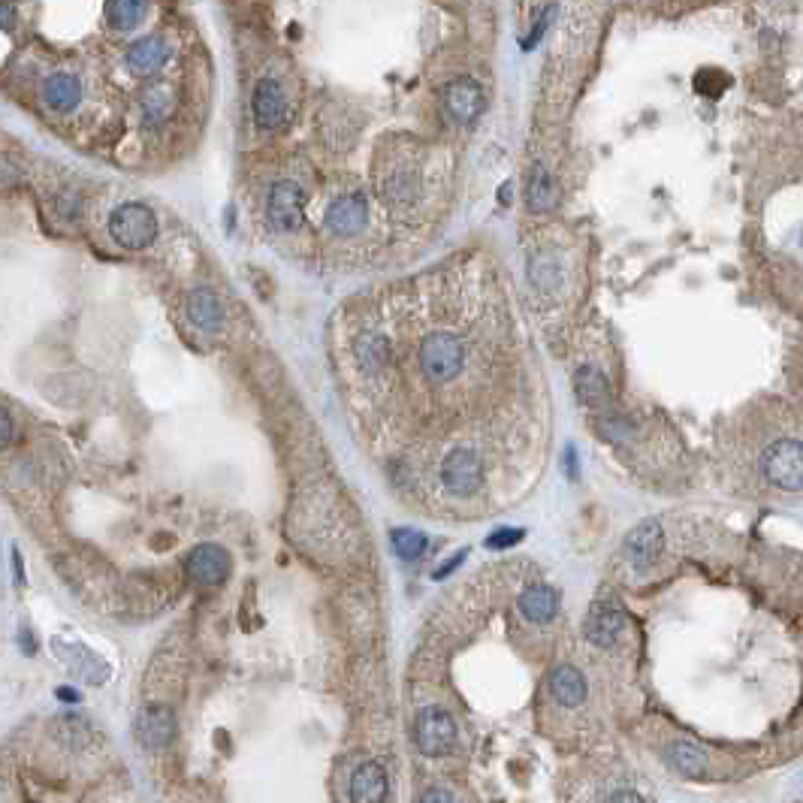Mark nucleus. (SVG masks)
I'll use <instances>...</instances> for the list:
<instances>
[{
	"instance_id": "1",
	"label": "nucleus",
	"mask_w": 803,
	"mask_h": 803,
	"mask_svg": "<svg viewBox=\"0 0 803 803\" xmlns=\"http://www.w3.org/2000/svg\"><path fill=\"white\" fill-rule=\"evenodd\" d=\"M456 278L420 275L390 296L351 302L339 327V369L354 411L402 393V408L369 423L375 438L408 417L405 441L423 429L426 450H438L432 471L456 447L477 450L496 471V447L517 450L526 435L520 399H511L523 351L499 293L487 299L484 290L471 302L468 275Z\"/></svg>"
},
{
	"instance_id": "2",
	"label": "nucleus",
	"mask_w": 803,
	"mask_h": 803,
	"mask_svg": "<svg viewBox=\"0 0 803 803\" xmlns=\"http://www.w3.org/2000/svg\"><path fill=\"white\" fill-rule=\"evenodd\" d=\"M755 474L776 493H800L803 480V453L797 426H761V447L755 453Z\"/></svg>"
},
{
	"instance_id": "3",
	"label": "nucleus",
	"mask_w": 803,
	"mask_h": 803,
	"mask_svg": "<svg viewBox=\"0 0 803 803\" xmlns=\"http://www.w3.org/2000/svg\"><path fill=\"white\" fill-rule=\"evenodd\" d=\"M109 236L124 251H145L157 239V215L145 203H121L109 215Z\"/></svg>"
},
{
	"instance_id": "4",
	"label": "nucleus",
	"mask_w": 803,
	"mask_h": 803,
	"mask_svg": "<svg viewBox=\"0 0 803 803\" xmlns=\"http://www.w3.org/2000/svg\"><path fill=\"white\" fill-rule=\"evenodd\" d=\"M414 737H417V749L423 755L441 758L456 743V722H453V716L447 710L426 707V710H420V716L414 722Z\"/></svg>"
},
{
	"instance_id": "5",
	"label": "nucleus",
	"mask_w": 803,
	"mask_h": 803,
	"mask_svg": "<svg viewBox=\"0 0 803 803\" xmlns=\"http://www.w3.org/2000/svg\"><path fill=\"white\" fill-rule=\"evenodd\" d=\"M305 197L302 188L290 179H281L272 185L266 200V218L278 233H296L305 221Z\"/></svg>"
},
{
	"instance_id": "6",
	"label": "nucleus",
	"mask_w": 803,
	"mask_h": 803,
	"mask_svg": "<svg viewBox=\"0 0 803 803\" xmlns=\"http://www.w3.org/2000/svg\"><path fill=\"white\" fill-rule=\"evenodd\" d=\"M420 191H423V176H420V167L414 164L411 157H399V160H390L381 173V194L387 203L393 206H411L420 200Z\"/></svg>"
},
{
	"instance_id": "7",
	"label": "nucleus",
	"mask_w": 803,
	"mask_h": 803,
	"mask_svg": "<svg viewBox=\"0 0 803 803\" xmlns=\"http://www.w3.org/2000/svg\"><path fill=\"white\" fill-rule=\"evenodd\" d=\"M251 112L260 130H281L290 118V100L278 79L263 76L251 97Z\"/></svg>"
},
{
	"instance_id": "8",
	"label": "nucleus",
	"mask_w": 803,
	"mask_h": 803,
	"mask_svg": "<svg viewBox=\"0 0 803 803\" xmlns=\"http://www.w3.org/2000/svg\"><path fill=\"white\" fill-rule=\"evenodd\" d=\"M665 553V529L659 520H647L644 526H637L628 538H625V547H622V556L640 571V568H653L659 565Z\"/></svg>"
},
{
	"instance_id": "9",
	"label": "nucleus",
	"mask_w": 803,
	"mask_h": 803,
	"mask_svg": "<svg viewBox=\"0 0 803 803\" xmlns=\"http://www.w3.org/2000/svg\"><path fill=\"white\" fill-rule=\"evenodd\" d=\"M484 88H480L474 79L462 76V79H453L447 88H444V112L450 115V121L456 124H474L477 115L484 112Z\"/></svg>"
},
{
	"instance_id": "10",
	"label": "nucleus",
	"mask_w": 803,
	"mask_h": 803,
	"mask_svg": "<svg viewBox=\"0 0 803 803\" xmlns=\"http://www.w3.org/2000/svg\"><path fill=\"white\" fill-rule=\"evenodd\" d=\"M185 571L197 586H221L230 577V553L218 544H200L191 550Z\"/></svg>"
},
{
	"instance_id": "11",
	"label": "nucleus",
	"mask_w": 803,
	"mask_h": 803,
	"mask_svg": "<svg viewBox=\"0 0 803 803\" xmlns=\"http://www.w3.org/2000/svg\"><path fill=\"white\" fill-rule=\"evenodd\" d=\"M622 631H625V616H622V610L613 601L601 598V601H595L589 607V616H586V640H589L592 647H601V650L616 647V640L622 637Z\"/></svg>"
},
{
	"instance_id": "12",
	"label": "nucleus",
	"mask_w": 803,
	"mask_h": 803,
	"mask_svg": "<svg viewBox=\"0 0 803 803\" xmlns=\"http://www.w3.org/2000/svg\"><path fill=\"white\" fill-rule=\"evenodd\" d=\"M369 224V203L363 194H345V197H336L327 209V230L333 236H357L363 227Z\"/></svg>"
},
{
	"instance_id": "13",
	"label": "nucleus",
	"mask_w": 803,
	"mask_h": 803,
	"mask_svg": "<svg viewBox=\"0 0 803 803\" xmlns=\"http://www.w3.org/2000/svg\"><path fill=\"white\" fill-rule=\"evenodd\" d=\"M133 734L145 749H164L176 737V716L167 707H145L133 722Z\"/></svg>"
},
{
	"instance_id": "14",
	"label": "nucleus",
	"mask_w": 803,
	"mask_h": 803,
	"mask_svg": "<svg viewBox=\"0 0 803 803\" xmlns=\"http://www.w3.org/2000/svg\"><path fill=\"white\" fill-rule=\"evenodd\" d=\"M547 692L550 698L562 707V710H577L586 704L589 698V686H586V677L574 668V665H556L550 680H547Z\"/></svg>"
},
{
	"instance_id": "15",
	"label": "nucleus",
	"mask_w": 803,
	"mask_h": 803,
	"mask_svg": "<svg viewBox=\"0 0 803 803\" xmlns=\"http://www.w3.org/2000/svg\"><path fill=\"white\" fill-rule=\"evenodd\" d=\"M170 61V46L164 37H142L127 49V67L136 76H154L157 70H164V64Z\"/></svg>"
},
{
	"instance_id": "16",
	"label": "nucleus",
	"mask_w": 803,
	"mask_h": 803,
	"mask_svg": "<svg viewBox=\"0 0 803 803\" xmlns=\"http://www.w3.org/2000/svg\"><path fill=\"white\" fill-rule=\"evenodd\" d=\"M517 607H520V616H523L526 622H532V625H547V622H553L556 613H559V592L550 589V586H544V583L529 586V589L520 595Z\"/></svg>"
},
{
	"instance_id": "17",
	"label": "nucleus",
	"mask_w": 803,
	"mask_h": 803,
	"mask_svg": "<svg viewBox=\"0 0 803 803\" xmlns=\"http://www.w3.org/2000/svg\"><path fill=\"white\" fill-rule=\"evenodd\" d=\"M188 320L203 330V333H218L224 327V305L221 299L209 290V287H200L188 296Z\"/></svg>"
},
{
	"instance_id": "18",
	"label": "nucleus",
	"mask_w": 803,
	"mask_h": 803,
	"mask_svg": "<svg viewBox=\"0 0 803 803\" xmlns=\"http://www.w3.org/2000/svg\"><path fill=\"white\" fill-rule=\"evenodd\" d=\"M43 100L55 112H73L82 103V82L73 73H55L43 82Z\"/></svg>"
},
{
	"instance_id": "19",
	"label": "nucleus",
	"mask_w": 803,
	"mask_h": 803,
	"mask_svg": "<svg viewBox=\"0 0 803 803\" xmlns=\"http://www.w3.org/2000/svg\"><path fill=\"white\" fill-rule=\"evenodd\" d=\"M351 797L360 803H375L387 797V776L378 761H366L351 776Z\"/></svg>"
},
{
	"instance_id": "20",
	"label": "nucleus",
	"mask_w": 803,
	"mask_h": 803,
	"mask_svg": "<svg viewBox=\"0 0 803 803\" xmlns=\"http://www.w3.org/2000/svg\"><path fill=\"white\" fill-rule=\"evenodd\" d=\"M668 758H671V764H674L680 773H686V776H692V779L716 776L710 755H707L704 749L692 746V743H677V746H671V749H668Z\"/></svg>"
},
{
	"instance_id": "21",
	"label": "nucleus",
	"mask_w": 803,
	"mask_h": 803,
	"mask_svg": "<svg viewBox=\"0 0 803 803\" xmlns=\"http://www.w3.org/2000/svg\"><path fill=\"white\" fill-rule=\"evenodd\" d=\"M148 0H106V22L115 31H133L142 25Z\"/></svg>"
},
{
	"instance_id": "22",
	"label": "nucleus",
	"mask_w": 803,
	"mask_h": 803,
	"mask_svg": "<svg viewBox=\"0 0 803 803\" xmlns=\"http://www.w3.org/2000/svg\"><path fill=\"white\" fill-rule=\"evenodd\" d=\"M526 206L532 212H547L556 206V182L544 167H535L526 185Z\"/></svg>"
},
{
	"instance_id": "23",
	"label": "nucleus",
	"mask_w": 803,
	"mask_h": 803,
	"mask_svg": "<svg viewBox=\"0 0 803 803\" xmlns=\"http://www.w3.org/2000/svg\"><path fill=\"white\" fill-rule=\"evenodd\" d=\"M142 109H145V121L148 124H160V121L170 115V109H173L170 91L167 88H151L145 94V100H142Z\"/></svg>"
},
{
	"instance_id": "24",
	"label": "nucleus",
	"mask_w": 803,
	"mask_h": 803,
	"mask_svg": "<svg viewBox=\"0 0 803 803\" xmlns=\"http://www.w3.org/2000/svg\"><path fill=\"white\" fill-rule=\"evenodd\" d=\"M393 547H396L399 559L414 562V559L423 556V550H426V538H423L420 532H414V529H399V532H393Z\"/></svg>"
},
{
	"instance_id": "25",
	"label": "nucleus",
	"mask_w": 803,
	"mask_h": 803,
	"mask_svg": "<svg viewBox=\"0 0 803 803\" xmlns=\"http://www.w3.org/2000/svg\"><path fill=\"white\" fill-rule=\"evenodd\" d=\"M13 435H16V423H13L10 411L0 408V450L13 444Z\"/></svg>"
},
{
	"instance_id": "26",
	"label": "nucleus",
	"mask_w": 803,
	"mask_h": 803,
	"mask_svg": "<svg viewBox=\"0 0 803 803\" xmlns=\"http://www.w3.org/2000/svg\"><path fill=\"white\" fill-rule=\"evenodd\" d=\"M523 538V532H517V529H502V532H496L493 538H490V547H511V544H517Z\"/></svg>"
},
{
	"instance_id": "27",
	"label": "nucleus",
	"mask_w": 803,
	"mask_h": 803,
	"mask_svg": "<svg viewBox=\"0 0 803 803\" xmlns=\"http://www.w3.org/2000/svg\"><path fill=\"white\" fill-rule=\"evenodd\" d=\"M16 25V13H13V7L10 4H0V28H13Z\"/></svg>"
},
{
	"instance_id": "28",
	"label": "nucleus",
	"mask_w": 803,
	"mask_h": 803,
	"mask_svg": "<svg viewBox=\"0 0 803 803\" xmlns=\"http://www.w3.org/2000/svg\"><path fill=\"white\" fill-rule=\"evenodd\" d=\"M13 568H16V583L22 586L25 583V568H22V553L13 550Z\"/></svg>"
},
{
	"instance_id": "29",
	"label": "nucleus",
	"mask_w": 803,
	"mask_h": 803,
	"mask_svg": "<svg viewBox=\"0 0 803 803\" xmlns=\"http://www.w3.org/2000/svg\"><path fill=\"white\" fill-rule=\"evenodd\" d=\"M58 698H61V701H70V704H76V701H79V692H70V689H61V692H58Z\"/></svg>"
}]
</instances>
